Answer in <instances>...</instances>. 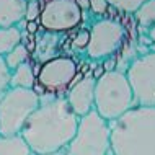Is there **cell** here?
I'll list each match as a JSON object with an SVG mask.
<instances>
[{"label":"cell","mask_w":155,"mask_h":155,"mask_svg":"<svg viewBox=\"0 0 155 155\" xmlns=\"http://www.w3.org/2000/svg\"><path fill=\"white\" fill-rule=\"evenodd\" d=\"M78 116L70 110L65 98L41 101L28 118L20 136L35 155L62 152L74 139Z\"/></svg>","instance_id":"cell-1"},{"label":"cell","mask_w":155,"mask_h":155,"mask_svg":"<svg viewBox=\"0 0 155 155\" xmlns=\"http://www.w3.org/2000/svg\"><path fill=\"white\" fill-rule=\"evenodd\" d=\"M110 127L111 155H155V108L134 106Z\"/></svg>","instance_id":"cell-2"},{"label":"cell","mask_w":155,"mask_h":155,"mask_svg":"<svg viewBox=\"0 0 155 155\" xmlns=\"http://www.w3.org/2000/svg\"><path fill=\"white\" fill-rule=\"evenodd\" d=\"M35 91L41 101L65 98L67 91L82 77L78 61L70 54H56L39 64H35Z\"/></svg>","instance_id":"cell-3"},{"label":"cell","mask_w":155,"mask_h":155,"mask_svg":"<svg viewBox=\"0 0 155 155\" xmlns=\"http://www.w3.org/2000/svg\"><path fill=\"white\" fill-rule=\"evenodd\" d=\"M136 106L132 90L126 74L121 70H104L95 82L93 110L108 123L121 118L124 113Z\"/></svg>","instance_id":"cell-4"},{"label":"cell","mask_w":155,"mask_h":155,"mask_svg":"<svg viewBox=\"0 0 155 155\" xmlns=\"http://www.w3.org/2000/svg\"><path fill=\"white\" fill-rule=\"evenodd\" d=\"M67 155H111V127L95 110L78 118L74 139L65 147Z\"/></svg>","instance_id":"cell-5"},{"label":"cell","mask_w":155,"mask_h":155,"mask_svg":"<svg viewBox=\"0 0 155 155\" xmlns=\"http://www.w3.org/2000/svg\"><path fill=\"white\" fill-rule=\"evenodd\" d=\"M127 36V28L121 20L113 16L98 18L88 26V41L83 56L93 62L106 61L123 49Z\"/></svg>","instance_id":"cell-6"},{"label":"cell","mask_w":155,"mask_h":155,"mask_svg":"<svg viewBox=\"0 0 155 155\" xmlns=\"http://www.w3.org/2000/svg\"><path fill=\"white\" fill-rule=\"evenodd\" d=\"M39 104L35 90L8 88L0 98V136H18Z\"/></svg>","instance_id":"cell-7"},{"label":"cell","mask_w":155,"mask_h":155,"mask_svg":"<svg viewBox=\"0 0 155 155\" xmlns=\"http://www.w3.org/2000/svg\"><path fill=\"white\" fill-rule=\"evenodd\" d=\"M38 28L52 35H69L87 23L77 0H41Z\"/></svg>","instance_id":"cell-8"},{"label":"cell","mask_w":155,"mask_h":155,"mask_svg":"<svg viewBox=\"0 0 155 155\" xmlns=\"http://www.w3.org/2000/svg\"><path fill=\"white\" fill-rule=\"evenodd\" d=\"M136 106L155 108V51L149 49L134 59L124 70Z\"/></svg>","instance_id":"cell-9"},{"label":"cell","mask_w":155,"mask_h":155,"mask_svg":"<svg viewBox=\"0 0 155 155\" xmlns=\"http://www.w3.org/2000/svg\"><path fill=\"white\" fill-rule=\"evenodd\" d=\"M95 82L96 77L93 74H85L70 87L65 95V101L78 118L93 111L95 104Z\"/></svg>","instance_id":"cell-10"},{"label":"cell","mask_w":155,"mask_h":155,"mask_svg":"<svg viewBox=\"0 0 155 155\" xmlns=\"http://www.w3.org/2000/svg\"><path fill=\"white\" fill-rule=\"evenodd\" d=\"M26 0H0V28L20 26L26 16Z\"/></svg>","instance_id":"cell-11"},{"label":"cell","mask_w":155,"mask_h":155,"mask_svg":"<svg viewBox=\"0 0 155 155\" xmlns=\"http://www.w3.org/2000/svg\"><path fill=\"white\" fill-rule=\"evenodd\" d=\"M36 74H35V62H25L18 65L10 72V80H8V88H30L35 90Z\"/></svg>","instance_id":"cell-12"},{"label":"cell","mask_w":155,"mask_h":155,"mask_svg":"<svg viewBox=\"0 0 155 155\" xmlns=\"http://www.w3.org/2000/svg\"><path fill=\"white\" fill-rule=\"evenodd\" d=\"M0 155H35L20 136H0Z\"/></svg>","instance_id":"cell-13"},{"label":"cell","mask_w":155,"mask_h":155,"mask_svg":"<svg viewBox=\"0 0 155 155\" xmlns=\"http://www.w3.org/2000/svg\"><path fill=\"white\" fill-rule=\"evenodd\" d=\"M132 20L139 30H144L145 33L149 30H152L155 26V0H147L145 3H142L134 12Z\"/></svg>","instance_id":"cell-14"},{"label":"cell","mask_w":155,"mask_h":155,"mask_svg":"<svg viewBox=\"0 0 155 155\" xmlns=\"http://www.w3.org/2000/svg\"><path fill=\"white\" fill-rule=\"evenodd\" d=\"M21 41H23L21 25L20 26H12V28H0V57L7 56Z\"/></svg>","instance_id":"cell-15"},{"label":"cell","mask_w":155,"mask_h":155,"mask_svg":"<svg viewBox=\"0 0 155 155\" xmlns=\"http://www.w3.org/2000/svg\"><path fill=\"white\" fill-rule=\"evenodd\" d=\"M30 61H31V49L28 48L23 41L16 46L15 49H12L7 56H3V62H5L7 69L10 70V72L13 69H16L18 65L25 64V62H30Z\"/></svg>","instance_id":"cell-16"},{"label":"cell","mask_w":155,"mask_h":155,"mask_svg":"<svg viewBox=\"0 0 155 155\" xmlns=\"http://www.w3.org/2000/svg\"><path fill=\"white\" fill-rule=\"evenodd\" d=\"M111 10H116L123 15H134V12L147 0H108Z\"/></svg>","instance_id":"cell-17"},{"label":"cell","mask_w":155,"mask_h":155,"mask_svg":"<svg viewBox=\"0 0 155 155\" xmlns=\"http://www.w3.org/2000/svg\"><path fill=\"white\" fill-rule=\"evenodd\" d=\"M110 10H111V7L108 0H88V18H91V23L98 18L108 16Z\"/></svg>","instance_id":"cell-18"},{"label":"cell","mask_w":155,"mask_h":155,"mask_svg":"<svg viewBox=\"0 0 155 155\" xmlns=\"http://www.w3.org/2000/svg\"><path fill=\"white\" fill-rule=\"evenodd\" d=\"M88 41V28H80V31L72 38V43H70V49L77 54H83V49L87 46Z\"/></svg>","instance_id":"cell-19"},{"label":"cell","mask_w":155,"mask_h":155,"mask_svg":"<svg viewBox=\"0 0 155 155\" xmlns=\"http://www.w3.org/2000/svg\"><path fill=\"white\" fill-rule=\"evenodd\" d=\"M8 80H10V70L7 69L3 57H0V98L8 90Z\"/></svg>","instance_id":"cell-20"},{"label":"cell","mask_w":155,"mask_h":155,"mask_svg":"<svg viewBox=\"0 0 155 155\" xmlns=\"http://www.w3.org/2000/svg\"><path fill=\"white\" fill-rule=\"evenodd\" d=\"M77 3L82 8V12L85 13V18L88 20V0H77Z\"/></svg>","instance_id":"cell-21"},{"label":"cell","mask_w":155,"mask_h":155,"mask_svg":"<svg viewBox=\"0 0 155 155\" xmlns=\"http://www.w3.org/2000/svg\"><path fill=\"white\" fill-rule=\"evenodd\" d=\"M147 38H149L150 41H152V44H155V26L152 28V30L147 31Z\"/></svg>","instance_id":"cell-22"},{"label":"cell","mask_w":155,"mask_h":155,"mask_svg":"<svg viewBox=\"0 0 155 155\" xmlns=\"http://www.w3.org/2000/svg\"><path fill=\"white\" fill-rule=\"evenodd\" d=\"M44 155H67L64 150H62V152H54V153H44Z\"/></svg>","instance_id":"cell-23"},{"label":"cell","mask_w":155,"mask_h":155,"mask_svg":"<svg viewBox=\"0 0 155 155\" xmlns=\"http://www.w3.org/2000/svg\"><path fill=\"white\" fill-rule=\"evenodd\" d=\"M26 2L30 3V2H41V0H26Z\"/></svg>","instance_id":"cell-24"}]
</instances>
